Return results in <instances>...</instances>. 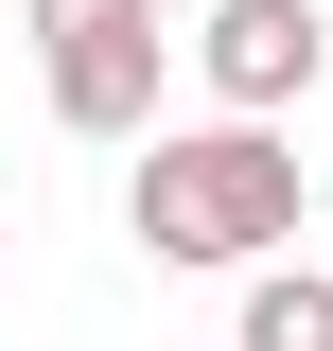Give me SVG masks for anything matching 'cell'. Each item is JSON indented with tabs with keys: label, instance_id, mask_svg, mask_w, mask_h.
Listing matches in <instances>:
<instances>
[{
	"label": "cell",
	"instance_id": "cell-1",
	"mask_svg": "<svg viewBox=\"0 0 333 351\" xmlns=\"http://www.w3.org/2000/svg\"><path fill=\"white\" fill-rule=\"evenodd\" d=\"M123 228H140V263H210V281H246V263H281L298 246V141L281 123H158L140 141V176H123Z\"/></svg>",
	"mask_w": 333,
	"mask_h": 351
},
{
	"label": "cell",
	"instance_id": "cell-3",
	"mask_svg": "<svg viewBox=\"0 0 333 351\" xmlns=\"http://www.w3.org/2000/svg\"><path fill=\"white\" fill-rule=\"evenodd\" d=\"M193 88L228 106V123H298L316 106V71H333V18L316 0H193Z\"/></svg>",
	"mask_w": 333,
	"mask_h": 351
},
{
	"label": "cell",
	"instance_id": "cell-2",
	"mask_svg": "<svg viewBox=\"0 0 333 351\" xmlns=\"http://www.w3.org/2000/svg\"><path fill=\"white\" fill-rule=\"evenodd\" d=\"M18 36H36V106L71 141H158V71H175L158 0H18Z\"/></svg>",
	"mask_w": 333,
	"mask_h": 351
},
{
	"label": "cell",
	"instance_id": "cell-4",
	"mask_svg": "<svg viewBox=\"0 0 333 351\" xmlns=\"http://www.w3.org/2000/svg\"><path fill=\"white\" fill-rule=\"evenodd\" d=\"M228 351H333V263H246V299H228Z\"/></svg>",
	"mask_w": 333,
	"mask_h": 351
}]
</instances>
